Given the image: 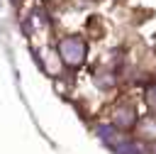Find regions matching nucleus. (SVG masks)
Returning <instances> with one entry per match:
<instances>
[{"instance_id":"7ed1b4c3","label":"nucleus","mask_w":156,"mask_h":154,"mask_svg":"<svg viewBox=\"0 0 156 154\" xmlns=\"http://www.w3.org/2000/svg\"><path fill=\"white\" fill-rule=\"evenodd\" d=\"M144 134L151 137V139L156 137V120H146V122H144Z\"/></svg>"},{"instance_id":"f257e3e1","label":"nucleus","mask_w":156,"mask_h":154,"mask_svg":"<svg viewBox=\"0 0 156 154\" xmlns=\"http://www.w3.org/2000/svg\"><path fill=\"white\" fill-rule=\"evenodd\" d=\"M58 51H61V59H63L68 66H78V64H83V59H85V44H83L80 39H76V37L63 39V42L58 44Z\"/></svg>"},{"instance_id":"f03ea898","label":"nucleus","mask_w":156,"mask_h":154,"mask_svg":"<svg viewBox=\"0 0 156 154\" xmlns=\"http://www.w3.org/2000/svg\"><path fill=\"white\" fill-rule=\"evenodd\" d=\"M115 122H117L119 127H132V125L136 122V117H134V112H132V110H119V112H117V117H115Z\"/></svg>"},{"instance_id":"20e7f679","label":"nucleus","mask_w":156,"mask_h":154,"mask_svg":"<svg viewBox=\"0 0 156 154\" xmlns=\"http://www.w3.org/2000/svg\"><path fill=\"white\" fill-rule=\"evenodd\" d=\"M146 103H149L151 108H156V86H151V88L146 90Z\"/></svg>"}]
</instances>
